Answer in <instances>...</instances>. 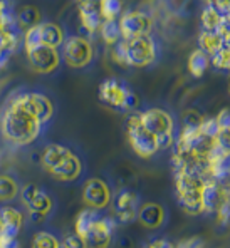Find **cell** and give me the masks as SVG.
<instances>
[{
	"instance_id": "cell-40",
	"label": "cell",
	"mask_w": 230,
	"mask_h": 248,
	"mask_svg": "<svg viewBox=\"0 0 230 248\" xmlns=\"http://www.w3.org/2000/svg\"><path fill=\"white\" fill-rule=\"evenodd\" d=\"M78 2H82V0H78Z\"/></svg>"
},
{
	"instance_id": "cell-10",
	"label": "cell",
	"mask_w": 230,
	"mask_h": 248,
	"mask_svg": "<svg viewBox=\"0 0 230 248\" xmlns=\"http://www.w3.org/2000/svg\"><path fill=\"white\" fill-rule=\"evenodd\" d=\"M113 193L109 185L101 178H89L82 186V202L91 210H104L111 205Z\"/></svg>"
},
{
	"instance_id": "cell-14",
	"label": "cell",
	"mask_w": 230,
	"mask_h": 248,
	"mask_svg": "<svg viewBox=\"0 0 230 248\" xmlns=\"http://www.w3.org/2000/svg\"><path fill=\"white\" fill-rule=\"evenodd\" d=\"M203 211L205 213H215L224 203L229 202V188L227 185L218 183L214 180H207L202 193Z\"/></svg>"
},
{
	"instance_id": "cell-4",
	"label": "cell",
	"mask_w": 230,
	"mask_h": 248,
	"mask_svg": "<svg viewBox=\"0 0 230 248\" xmlns=\"http://www.w3.org/2000/svg\"><path fill=\"white\" fill-rule=\"evenodd\" d=\"M143 127L155 134L158 140V148L166 149L175 143V121L168 111L158 108H151L138 114Z\"/></svg>"
},
{
	"instance_id": "cell-30",
	"label": "cell",
	"mask_w": 230,
	"mask_h": 248,
	"mask_svg": "<svg viewBox=\"0 0 230 248\" xmlns=\"http://www.w3.org/2000/svg\"><path fill=\"white\" fill-rule=\"evenodd\" d=\"M61 242L50 232H37L32 238V248H59Z\"/></svg>"
},
{
	"instance_id": "cell-28",
	"label": "cell",
	"mask_w": 230,
	"mask_h": 248,
	"mask_svg": "<svg viewBox=\"0 0 230 248\" xmlns=\"http://www.w3.org/2000/svg\"><path fill=\"white\" fill-rule=\"evenodd\" d=\"M98 5L103 20H118L123 14L121 0H98Z\"/></svg>"
},
{
	"instance_id": "cell-25",
	"label": "cell",
	"mask_w": 230,
	"mask_h": 248,
	"mask_svg": "<svg viewBox=\"0 0 230 248\" xmlns=\"http://www.w3.org/2000/svg\"><path fill=\"white\" fill-rule=\"evenodd\" d=\"M187 65H188L190 74H192L193 78H202L210 67V57L207 56L203 50L195 49L192 54H190Z\"/></svg>"
},
{
	"instance_id": "cell-34",
	"label": "cell",
	"mask_w": 230,
	"mask_h": 248,
	"mask_svg": "<svg viewBox=\"0 0 230 248\" xmlns=\"http://www.w3.org/2000/svg\"><path fill=\"white\" fill-rule=\"evenodd\" d=\"M215 123H217L218 126V131H229L230 127V112L229 109H222L220 112H218L217 118H214Z\"/></svg>"
},
{
	"instance_id": "cell-7",
	"label": "cell",
	"mask_w": 230,
	"mask_h": 248,
	"mask_svg": "<svg viewBox=\"0 0 230 248\" xmlns=\"http://www.w3.org/2000/svg\"><path fill=\"white\" fill-rule=\"evenodd\" d=\"M61 57L72 69L87 67L94 57L93 44L87 41V37L69 35V37L64 39L63 46H61Z\"/></svg>"
},
{
	"instance_id": "cell-1",
	"label": "cell",
	"mask_w": 230,
	"mask_h": 248,
	"mask_svg": "<svg viewBox=\"0 0 230 248\" xmlns=\"http://www.w3.org/2000/svg\"><path fill=\"white\" fill-rule=\"evenodd\" d=\"M42 126L31 111L12 99L0 119V133L7 143L14 146L32 144L39 138Z\"/></svg>"
},
{
	"instance_id": "cell-16",
	"label": "cell",
	"mask_w": 230,
	"mask_h": 248,
	"mask_svg": "<svg viewBox=\"0 0 230 248\" xmlns=\"http://www.w3.org/2000/svg\"><path fill=\"white\" fill-rule=\"evenodd\" d=\"M165 218H166L165 208L160 205V203H153V202L140 205L136 213V220L148 230L160 228L165 223Z\"/></svg>"
},
{
	"instance_id": "cell-3",
	"label": "cell",
	"mask_w": 230,
	"mask_h": 248,
	"mask_svg": "<svg viewBox=\"0 0 230 248\" xmlns=\"http://www.w3.org/2000/svg\"><path fill=\"white\" fill-rule=\"evenodd\" d=\"M121 50L125 57L126 65L131 67H148L156 59V42L151 39V35H140L133 39H121L118 44H115Z\"/></svg>"
},
{
	"instance_id": "cell-22",
	"label": "cell",
	"mask_w": 230,
	"mask_h": 248,
	"mask_svg": "<svg viewBox=\"0 0 230 248\" xmlns=\"http://www.w3.org/2000/svg\"><path fill=\"white\" fill-rule=\"evenodd\" d=\"M224 47H229V39L220 35L218 32H207L202 31L198 37V49L203 50L207 56H214L217 50L224 49Z\"/></svg>"
},
{
	"instance_id": "cell-11",
	"label": "cell",
	"mask_w": 230,
	"mask_h": 248,
	"mask_svg": "<svg viewBox=\"0 0 230 248\" xmlns=\"http://www.w3.org/2000/svg\"><path fill=\"white\" fill-rule=\"evenodd\" d=\"M115 218L98 215L91 228L84 235V242H86L87 248H109L113 242V235H115Z\"/></svg>"
},
{
	"instance_id": "cell-35",
	"label": "cell",
	"mask_w": 230,
	"mask_h": 248,
	"mask_svg": "<svg viewBox=\"0 0 230 248\" xmlns=\"http://www.w3.org/2000/svg\"><path fill=\"white\" fill-rule=\"evenodd\" d=\"M39 186H35V185H32V183H29V185H25L24 188H22V191H20V198H22V203H29L32 200V196L35 195V193L39 191Z\"/></svg>"
},
{
	"instance_id": "cell-15",
	"label": "cell",
	"mask_w": 230,
	"mask_h": 248,
	"mask_svg": "<svg viewBox=\"0 0 230 248\" xmlns=\"http://www.w3.org/2000/svg\"><path fill=\"white\" fill-rule=\"evenodd\" d=\"M79 20H81V25L86 31V34L93 35L99 32L103 17L99 14L98 0H82V2H79Z\"/></svg>"
},
{
	"instance_id": "cell-23",
	"label": "cell",
	"mask_w": 230,
	"mask_h": 248,
	"mask_svg": "<svg viewBox=\"0 0 230 248\" xmlns=\"http://www.w3.org/2000/svg\"><path fill=\"white\" fill-rule=\"evenodd\" d=\"M14 14H16V22L20 31H27L42 22L41 10L34 5H22L20 9L14 10Z\"/></svg>"
},
{
	"instance_id": "cell-20",
	"label": "cell",
	"mask_w": 230,
	"mask_h": 248,
	"mask_svg": "<svg viewBox=\"0 0 230 248\" xmlns=\"http://www.w3.org/2000/svg\"><path fill=\"white\" fill-rule=\"evenodd\" d=\"M37 29H39L41 46L54 47V49H59L63 46L66 34L59 24H56V22H41L37 25Z\"/></svg>"
},
{
	"instance_id": "cell-6",
	"label": "cell",
	"mask_w": 230,
	"mask_h": 248,
	"mask_svg": "<svg viewBox=\"0 0 230 248\" xmlns=\"http://www.w3.org/2000/svg\"><path fill=\"white\" fill-rule=\"evenodd\" d=\"M126 134L130 146L133 148V151L136 153L140 158L149 159L151 156H155L160 151L158 148V140H156L155 134H151L143 127V124L140 123V118L136 116H131L128 119L126 124Z\"/></svg>"
},
{
	"instance_id": "cell-9",
	"label": "cell",
	"mask_w": 230,
	"mask_h": 248,
	"mask_svg": "<svg viewBox=\"0 0 230 248\" xmlns=\"http://www.w3.org/2000/svg\"><path fill=\"white\" fill-rule=\"evenodd\" d=\"M14 101H17V103L24 106L27 111H31L41 124H47L54 116V104L47 94L20 93L14 97Z\"/></svg>"
},
{
	"instance_id": "cell-26",
	"label": "cell",
	"mask_w": 230,
	"mask_h": 248,
	"mask_svg": "<svg viewBox=\"0 0 230 248\" xmlns=\"http://www.w3.org/2000/svg\"><path fill=\"white\" fill-rule=\"evenodd\" d=\"M20 188L16 178L10 174H0V202H12L17 198Z\"/></svg>"
},
{
	"instance_id": "cell-38",
	"label": "cell",
	"mask_w": 230,
	"mask_h": 248,
	"mask_svg": "<svg viewBox=\"0 0 230 248\" xmlns=\"http://www.w3.org/2000/svg\"><path fill=\"white\" fill-rule=\"evenodd\" d=\"M10 56H12V54L7 49H0V71L7 67V64H9V61H10Z\"/></svg>"
},
{
	"instance_id": "cell-36",
	"label": "cell",
	"mask_w": 230,
	"mask_h": 248,
	"mask_svg": "<svg viewBox=\"0 0 230 248\" xmlns=\"http://www.w3.org/2000/svg\"><path fill=\"white\" fill-rule=\"evenodd\" d=\"M0 248H19V240L17 236H10L0 232Z\"/></svg>"
},
{
	"instance_id": "cell-2",
	"label": "cell",
	"mask_w": 230,
	"mask_h": 248,
	"mask_svg": "<svg viewBox=\"0 0 230 248\" xmlns=\"http://www.w3.org/2000/svg\"><path fill=\"white\" fill-rule=\"evenodd\" d=\"M207 178H203L198 171L193 170H175V191L181 210L190 217L205 213L203 211L202 193Z\"/></svg>"
},
{
	"instance_id": "cell-31",
	"label": "cell",
	"mask_w": 230,
	"mask_h": 248,
	"mask_svg": "<svg viewBox=\"0 0 230 248\" xmlns=\"http://www.w3.org/2000/svg\"><path fill=\"white\" fill-rule=\"evenodd\" d=\"M210 65H214L218 71H229L230 67V50L229 47L217 50L214 56H210Z\"/></svg>"
},
{
	"instance_id": "cell-5",
	"label": "cell",
	"mask_w": 230,
	"mask_h": 248,
	"mask_svg": "<svg viewBox=\"0 0 230 248\" xmlns=\"http://www.w3.org/2000/svg\"><path fill=\"white\" fill-rule=\"evenodd\" d=\"M99 99L101 103L109 106L113 109L128 112L131 109L138 108V96L130 86L121 79H106L99 86Z\"/></svg>"
},
{
	"instance_id": "cell-17",
	"label": "cell",
	"mask_w": 230,
	"mask_h": 248,
	"mask_svg": "<svg viewBox=\"0 0 230 248\" xmlns=\"http://www.w3.org/2000/svg\"><path fill=\"white\" fill-rule=\"evenodd\" d=\"M49 173H50V176H52L54 180H59V181H66V183H69V181H74V180H78V178L81 176L82 161L74 155V153H71V155H69L59 166H56L52 171H49Z\"/></svg>"
},
{
	"instance_id": "cell-29",
	"label": "cell",
	"mask_w": 230,
	"mask_h": 248,
	"mask_svg": "<svg viewBox=\"0 0 230 248\" xmlns=\"http://www.w3.org/2000/svg\"><path fill=\"white\" fill-rule=\"evenodd\" d=\"M98 215H99L98 210H91V208H84V210H81L78 215V218H76L74 232L84 238V235H86L87 230L91 228V225H93V221L96 220Z\"/></svg>"
},
{
	"instance_id": "cell-24",
	"label": "cell",
	"mask_w": 230,
	"mask_h": 248,
	"mask_svg": "<svg viewBox=\"0 0 230 248\" xmlns=\"http://www.w3.org/2000/svg\"><path fill=\"white\" fill-rule=\"evenodd\" d=\"M200 22H202L203 31L218 32V29H222V25L229 24V16H222L214 5H207L202 12Z\"/></svg>"
},
{
	"instance_id": "cell-13",
	"label": "cell",
	"mask_w": 230,
	"mask_h": 248,
	"mask_svg": "<svg viewBox=\"0 0 230 248\" xmlns=\"http://www.w3.org/2000/svg\"><path fill=\"white\" fill-rule=\"evenodd\" d=\"M113 213L115 218L121 223H131L136 220L138 208H140V200H138L136 193L131 189L123 188L115 195V200H111Z\"/></svg>"
},
{
	"instance_id": "cell-21",
	"label": "cell",
	"mask_w": 230,
	"mask_h": 248,
	"mask_svg": "<svg viewBox=\"0 0 230 248\" xmlns=\"http://www.w3.org/2000/svg\"><path fill=\"white\" fill-rule=\"evenodd\" d=\"M71 149L66 148L63 144H49L46 149L42 151L41 156V163L47 171H52L56 166H59L61 163L71 155Z\"/></svg>"
},
{
	"instance_id": "cell-39",
	"label": "cell",
	"mask_w": 230,
	"mask_h": 248,
	"mask_svg": "<svg viewBox=\"0 0 230 248\" xmlns=\"http://www.w3.org/2000/svg\"><path fill=\"white\" fill-rule=\"evenodd\" d=\"M59 248H66V247L63 245V243H61V245H59Z\"/></svg>"
},
{
	"instance_id": "cell-8",
	"label": "cell",
	"mask_w": 230,
	"mask_h": 248,
	"mask_svg": "<svg viewBox=\"0 0 230 248\" xmlns=\"http://www.w3.org/2000/svg\"><path fill=\"white\" fill-rule=\"evenodd\" d=\"M119 31L123 39H133L140 35H149L153 29V17L143 10H130L119 16Z\"/></svg>"
},
{
	"instance_id": "cell-32",
	"label": "cell",
	"mask_w": 230,
	"mask_h": 248,
	"mask_svg": "<svg viewBox=\"0 0 230 248\" xmlns=\"http://www.w3.org/2000/svg\"><path fill=\"white\" fill-rule=\"evenodd\" d=\"M61 243H63L66 248H87L86 242H84V238H82L81 235H78L76 232L66 233L63 242H61Z\"/></svg>"
},
{
	"instance_id": "cell-12",
	"label": "cell",
	"mask_w": 230,
	"mask_h": 248,
	"mask_svg": "<svg viewBox=\"0 0 230 248\" xmlns=\"http://www.w3.org/2000/svg\"><path fill=\"white\" fill-rule=\"evenodd\" d=\"M31 67L39 74H50L61 64V52L59 49L47 46H39L31 50H25Z\"/></svg>"
},
{
	"instance_id": "cell-37",
	"label": "cell",
	"mask_w": 230,
	"mask_h": 248,
	"mask_svg": "<svg viewBox=\"0 0 230 248\" xmlns=\"http://www.w3.org/2000/svg\"><path fill=\"white\" fill-rule=\"evenodd\" d=\"M141 248H177L171 242H168L166 238H155L149 240L148 243H145Z\"/></svg>"
},
{
	"instance_id": "cell-27",
	"label": "cell",
	"mask_w": 230,
	"mask_h": 248,
	"mask_svg": "<svg viewBox=\"0 0 230 248\" xmlns=\"http://www.w3.org/2000/svg\"><path fill=\"white\" fill-rule=\"evenodd\" d=\"M99 34L109 47H113L115 44H118L123 39L118 20H103V24L99 27Z\"/></svg>"
},
{
	"instance_id": "cell-19",
	"label": "cell",
	"mask_w": 230,
	"mask_h": 248,
	"mask_svg": "<svg viewBox=\"0 0 230 248\" xmlns=\"http://www.w3.org/2000/svg\"><path fill=\"white\" fill-rule=\"evenodd\" d=\"M25 206H27L29 213H31V220L35 221V223H39V221H42L44 218H47V215H49L50 210H52V198H50L46 191L39 189V191L32 196L31 202L25 203Z\"/></svg>"
},
{
	"instance_id": "cell-33",
	"label": "cell",
	"mask_w": 230,
	"mask_h": 248,
	"mask_svg": "<svg viewBox=\"0 0 230 248\" xmlns=\"http://www.w3.org/2000/svg\"><path fill=\"white\" fill-rule=\"evenodd\" d=\"M181 119H183V121H181V123H183V126H187V127H198L200 124H202V119L203 118L197 111L190 109V111L185 112L183 118H181Z\"/></svg>"
},
{
	"instance_id": "cell-18",
	"label": "cell",
	"mask_w": 230,
	"mask_h": 248,
	"mask_svg": "<svg viewBox=\"0 0 230 248\" xmlns=\"http://www.w3.org/2000/svg\"><path fill=\"white\" fill-rule=\"evenodd\" d=\"M24 225V217L17 208L2 206L0 208V232L10 236H17Z\"/></svg>"
}]
</instances>
